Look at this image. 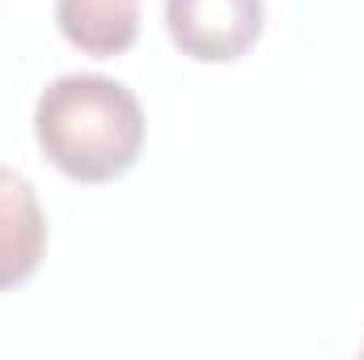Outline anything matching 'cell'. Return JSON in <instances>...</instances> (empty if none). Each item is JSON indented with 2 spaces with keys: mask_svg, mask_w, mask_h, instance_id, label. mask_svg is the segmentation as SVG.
<instances>
[{
  "mask_svg": "<svg viewBox=\"0 0 364 360\" xmlns=\"http://www.w3.org/2000/svg\"><path fill=\"white\" fill-rule=\"evenodd\" d=\"M263 0H166V30L182 55L233 64L263 34Z\"/></svg>",
  "mask_w": 364,
  "mask_h": 360,
  "instance_id": "7a4b0ae2",
  "label": "cell"
},
{
  "mask_svg": "<svg viewBox=\"0 0 364 360\" xmlns=\"http://www.w3.org/2000/svg\"><path fill=\"white\" fill-rule=\"evenodd\" d=\"M34 140L73 182H114L144 149V106L114 77L68 73L38 93Z\"/></svg>",
  "mask_w": 364,
  "mask_h": 360,
  "instance_id": "6da1fadb",
  "label": "cell"
},
{
  "mask_svg": "<svg viewBox=\"0 0 364 360\" xmlns=\"http://www.w3.org/2000/svg\"><path fill=\"white\" fill-rule=\"evenodd\" d=\"M47 255V212L30 179L0 166V292L26 284Z\"/></svg>",
  "mask_w": 364,
  "mask_h": 360,
  "instance_id": "3957f363",
  "label": "cell"
},
{
  "mask_svg": "<svg viewBox=\"0 0 364 360\" xmlns=\"http://www.w3.org/2000/svg\"><path fill=\"white\" fill-rule=\"evenodd\" d=\"M60 34L85 55H123L140 34V0H55Z\"/></svg>",
  "mask_w": 364,
  "mask_h": 360,
  "instance_id": "277c9868",
  "label": "cell"
},
{
  "mask_svg": "<svg viewBox=\"0 0 364 360\" xmlns=\"http://www.w3.org/2000/svg\"><path fill=\"white\" fill-rule=\"evenodd\" d=\"M360 352H364V348H360Z\"/></svg>",
  "mask_w": 364,
  "mask_h": 360,
  "instance_id": "5b68a950",
  "label": "cell"
}]
</instances>
